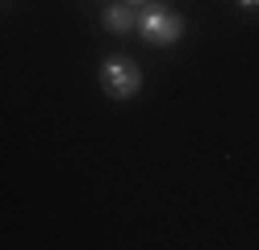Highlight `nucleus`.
I'll list each match as a JSON object with an SVG mask.
<instances>
[{
    "mask_svg": "<svg viewBox=\"0 0 259 250\" xmlns=\"http://www.w3.org/2000/svg\"><path fill=\"white\" fill-rule=\"evenodd\" d=\"M134 29L151 46H176L184 38V17L176 9H167V5H151V0H147V5L134 13Z\"/></svg>",
    "mask_w": 259,
    "mask_h": 250,
    "instance_id": "obj_2",
    "label": "nucleus"
},
{
    "mask_svg": "<svg viewBox=\"0 0 259 250\" xmlns=\"http://www.w3.org/2000/svg\"><path fill=\"white\" fill-rule=\"evenodd\" d=\"M238 9L242 13H259V0H238Z\"/></svg>",
    "mask_w": 259,
    "mask_h": 250,
    "instance_id": "obj_4",
    "label": "nucleus"
},
{
    "mask_svg": "<svg viewBox=\"0 0 259 250\" xmlns=\"http://www.w3.org/2000/svg\"><path fill=\"white\" fill-rule=\"evenodd\" d=\"M96 83L101 92L113 100H130L142 92V67L130 59V55H105L101 67H96Z\"/></svg>",
    "mask_w": 259,
    "mask_h": 250,
    "instance_id": "obj_1",
    "label": "nucleus"
},
{
    "mask_svg": "<svg viewBox=\"0 0 259 250\" xmlns=\"http://www.w3.org/2000/svg\"><path fill=\"white\" fill-rule=\"evenodd\" d=\"M134 13H138V9H130L125 0H113V5L101 9V25H105L109 33H130V29H134Z\"/></svg>",
    "mask_w": 259,
    "mask_h": 250,
    "instance_id": "obj_3",
    "label": "nucleus"
},
{
    "mask_svg": "<svg viewBox=\"0 0 259 250\" xmlns=\"http://www.w3.org/2000/svg\"><path fill=\"white\" fill-rule=\"evenodd\" d=\"M125 5H130V9H142V5H147V0H125Z\"/></svg>",
    "mask_w": 259,
    "mask_h": 250,
    "instance_id": "obj_5",
    "label": "nucleus"
}]
</instances>
